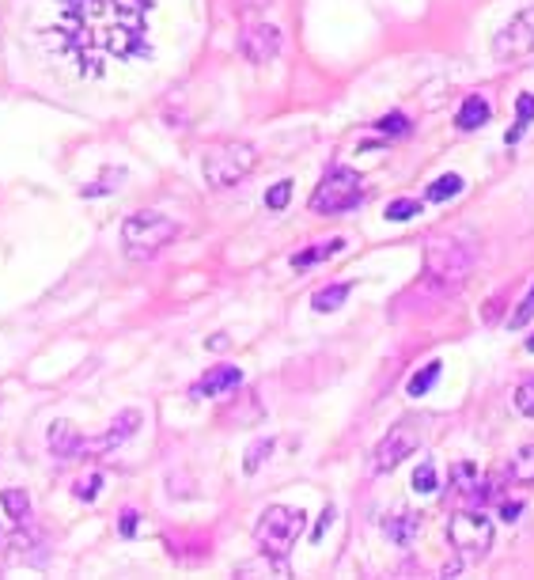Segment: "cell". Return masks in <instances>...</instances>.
<instances>
[{
	"label": "cell",
	"mask_w": 534,
	"mask_h": 580,
	"mask_svg": "<svg viewBox=\"0 0 534 580\" xmlns=\"http://www.w3.org/2000/svg\"><path fill=\"white\" fill-rule=\"evenodd\" d=\"M148 12L152 0H58L42 27L46 54L72 77L103 80L152 54Z\"/></svg>",
	"instance_id": "obj_1"
},
{
	"label": "cell",
	"mask_w": 534,
	"mask_h": 580,
	"mask_svg": "<svg viewBox=\"0 0 534 580\" xmlns=\"http://www.w3.org/2000/svg\"><path fill=\"white\" fill-rule=\"evenodd\" d=\"M137 425H141V410H121L103 437L88 440L76 433L68 421H54L49 425V451H54L58 459H99V456H110L118 444L130 440L137 433Z\"/></svg>",
	"instance_id": "obj_2"
},
{
	"label": "cell",
	"mask_w": 534,
	"mask_h": 580,
	"mask_svg": "<svg viewBox=\"0 0 534 580\" xmlns=\"http://www.w3.org/2000/svg\"><path fill=\"white\" fill-rule=\"evenodd\" d=\"M178 220L163 216V213H152V209H141V213H130L121 220V243H125V255L130 258H156L163 247H171L178 239Z\"/></svg>",
	"instance_id": "obj_3"
},
{
	"label": "cell",
	"mask_w": 534,
	"mask_h": 580,
	"mask_svg": "<svg viewBox=\"0 0 534 580\" xmlns=\"http://www.w3.org/2000/svg\"><path fill=\"white\" fill-rule=\"evenodd\" d=\"M474 269V247L459 239H432L428 243V262H424V281L436 292H455Z\"/></svg>",
	"instance_id": "obj_4"
},
{
	"label": "cell",
	"mask_w": 534,
	"mask_h": 580,
	"mask_svg": "<svg viewBox=\"0 0 534 580\" xmlns=\"http://www.w3.org/2000/svg\"><path fill=\"white\" fill-rule=\"evenodd\" d=\"M303 527H308V512L303 509H288V504H269L262 512L258 527H254V543H258L262 554H273V558H288L292 546L299 543Z\"/></svg>",
	"instance_id": "obj_5"
},
{
	"label": "cell",
	"mask_w": 534,
	"mask_h": 580,
	"mask_svg": "<svg viewBox=\"0 0 534 580\" xmlns=\"http://www.w3.org/2000/svg\"><path fill=\"white\" fill-rule=\"evenodd\" d=\"M254 167H258V153H254V144H246V141H224V144L209 148L205 163H201V171H205V183L213 190L239 186Z\"/></svg>",
	"instance_id": "obj_6"
},
{
	"label": "cell",
	"mask_w": 534,
	"mask_h": 580,
	"mask_svg": "<svg viewBox=\"0 0 534 580\" xmlns=\"http://www.w3.org/2000/svg\"><path fill=\"white\" fill-rule=\"evenodd\" d=\"M364 201V179L352 167H330L322 183L311 194V213L319 216H341Z\"/></svg>",
	"instance_id": "obj_7"
},
{
	"label": "cell",
	"mask_w": 534,
	"mask_h": 580,
	"mask_svg": "<svg viewBox=\"0 0 534 580\" xmlns=\"http://www.w3.org/2000/svg\"><path fill=\"white\" fill-rule=\"evenodd\" d=\"M447 539H451L455 554H459L463 562H481L493 546V520L486 512H477V509H463V512L451 516Z\"/></svg>",
	"instance_id": "obj_8"
},
{
	"label": "cell",
	"mask_w": 534,
	"mask_h": 580,
	"mask_svg": "<svg viewBox=\"0 0 534 580\" xmlns=\"http://www.w3.org/2000/svg\"><path fill=\"white\" fill-rule=\"evenodd\" d=\"M534 54V5L516 12L504 27L493 35V58L504 65H516Z\"/></svg>",
	"instance_id": "obj_9"
},
{
	"label": "cell",
	"mask_w": 534,
	"mask_h": 580,
	"mask_svg": "<svg viewBox=\"0 0 534 580\" xmlns=\"http://www.w3.org/2000/svg\"><path fill=\"white\" fill-rule=\"evenodd\" d=\"M417 448H421V433H417V425H410V421L391 425V433H387L383 440H379V448H375V470H379V474H391L398 463L410 459Z\"/></svg>",
	"instance_id": "obj_10"
},
{
	"label": "cell",
	"mask_w": 534,
	"mask_h": 580,
	"mask_svg": "<svg viewBox=\"0 0 534 580\" xmlns=\"http://www.w3.org/2000/svg\"><path fill=\"white\" fill-rule=\"evenodd\" d=\"M239 54L250 61V65H266L281 54V31L273 23H254L239 35Z\"/></svg>",
	"instance_id": "obj_11"
},
{
	"label": "cell",
	"mask_w": 534,
	"mask_h": 580,
	"mask_svg": "<svg viewBox=\"0 0 534 580\" xmlns=\"http://www.w3.org/2000/svg\"><path fill=\"white\" fill-rule=\"evenodd\" d=\"M239 384H243V372H239L236 364H216V368H209V372L190 387V395H194V398H216V395H224V391H236Z\"/></svg>",
	"instance_id": "obj_12"
},
{
	"label": "cell",
	"mask_w": 534,
	"mask_h": 580,
	"mask_svg": "<svg viewBox=\"0 0 534 580\" xmlns=\"http://www.w3.org/2000/svg\"><path fill=\"white\" fill-rule=\"evenodd\" d=\"M489 114H493L489 99H481V95H466V99H463V107H459V114H455V125H459L463 133H474V130H481V125L489 121Z\"/></svg>",
	"instance_id": "obj_13"
},
{
	"label": "cell",
	"mask_w": 534,
	"mask_h": 580,
	"mask_svg": "<svg viewBox=\"0 0 534 580\" xmlns=\"http://www.w3.org/2000/svg\"><path fill=\"white\" fill-rule=\"evenodd\" d=\"M451 486H455V493H459V497L486 501V486H481V478H477V470L470 463H459V467L451 470Z\"/></svg>",
	"instance_id": "obj_14"
},
{
	"label": "cell",
	"mask_w": 534,
	"mask_h": 580,
	"mask_svg": "<svg viewBox=\"0 0 534 580\" xmlns=\"http://www.w3.org/2000/svg\"><path fill=\"white\" fill-rule=\"evenodd\" d=\"M530 121H534V95H530V91H523V95L516 99V121H512V130L504 133V144H508V148L519 144V141H523V133L530 130Z\"/></svg>",
	"instance_id": "obj_15"
},
{
	"label": "cell",
	"mask_w": 534,
	"mask_h": 580,
	"mask_svg": "<svg viewBox=\"0 0 534 580\" xmlns=\"http://www.w3.org/2000/svg\"><path fill=\"white\" fill-rule=\"evenodd\" d=\"M383 527H387V535H391L398 546H414V535H417V527H421V516H417V512H398V516H391Z\"/></svg>",
	"instance_id": "obj_16"
},
{
	"label": "cell",
	"mask_w": 534,
	"mask_h": 580,
	"mask_svg": "<svg viewBox=\"0 0 534 580\" xmlns=\"http://www.w3.org/2000/svg\"><path fill=\"white\" fill-rule=\"evenodd\" d=\"M508 478H512L516 486H534V444H523L512 463H508Z\"/></svg>",
	"instance_id": "obj_17"
},
{
	"label": "cell",
	"mask_w": 534,
	"mask_h": 580,
	"mask_svg": "<svg viewBox=\"0 0 534 580\" xmlns=\"http://www.w3.org/2000/svg\"><path fill=\"white\" fill-rule=\"evenodd\" d=\"M341 250H345V239H330V243H319V247H308V250H296L292 266H296V269H308V266H315V262H322V258L341 255Z\"/></svg>",
	"instance_id": "obj_18"
},
{
	"label": "cell",
	"mask_w": 534,
	"mask_h": 580,
	"mask_svg": "<svg viewBox=\"0 0 534 580\" xmlns=\"http://www.w3.org/2000/svg\"><path fill=\"white\" fill-rule=\"evenodd\" d=\"M349 292H352V285H326V289H319V292L311 296V308H315L319 315H330V311H338V308L345 304Z\"/></svg>",
	"instance_id": "obj_19"
},
{
	"label": "cell",
	"mask_w": 534,
	"mask_h": 580,
	"mask_svg": "<svg viewBox=\"0 0 534 580\" xmlns=\"http://www.w3.org/2000/svg\"><path fill=\"white\" fill-rule=\"evenodd\" d=\"M440 372H444V364H440V361H428V364H424L421 372H414V375H410V384H405V395H414V398L428 395L432 387H436Z\"/></svg>",
	"instance_id": "obj_20"
},
{
	"label": "cell",
	"mask_w": 534,
	"mask_h": 580,
	"mask_svg": "<svg viewBox=\"0 0 534 580\" xmlns=\"http://www.w3.org/2000/svg\"><path fill=\"white\" fill-rule=\"evenodd\" d=\"M463 186H466L463 174H440V179L424 190V197H428V201H451L455 194H463Z\"/></svg>",
	"instance_id": "obj_21"
},
{
	"label": "cell",
	"mask_w": 534,
	"mask_h": 580,
	"mask_svg": "<svg viewBox=\"0 0 534 580\" xmlns=\"http://www.w3.org/2000/svg\"><path fill=\"white\" fill-rule=\"evenodd\" d=\"M0 504H5V512H8L12 520H27V512H31L27 490H5V493H0Z\"/></svg>",
	"instance_id": "obj_22"
},
{
	"label": "cell",
	"mask_w": 534,
	"mask_h": 580,
	"mask_svg": "<svg viewBox=\"0 0 534 580\" xmlns=\"http://www.w3.org/2000/svg\"><path fill=\"white\" fill-rule=\"evenodd\" d=\"M375 130L387 133V137H405V133L414 130V125H410V118H405L402 111H391V114H383V118L375 121Z\"/></svg>",
	"instance_id": "obj_23"
},
{
	"label": "cell",
	"mask_w": 534,
	"mask_h": 580,
	"mask_svg": "<svg viewBox=\"0 0 534 580\" xmlns=\"http://www.w3.org/2000/svg\"><path fill=\"white\" fill-rule=\"evenodd\" d=\"M421 213V201H414V197H398V201H391L387 206V220H394V224H402V220H414Z\"/></svg>",
	"instance_id": "obj_24"
},
{
	"label": "cell",
	"mask_w": 534,
	"mask_h": 580,
	"mask_svg": "<svg viewBox=\"0 0 534 580\" xmlns=\"http://www.w3.org/2000/svg\"><path fill=\"white\" fill-rule=\"evenodd\" d=\"M273 448H277V444H273L269 437H266V440H258V444H254V448L246 451V463H243V470H246V474H254V470H258V467H262V463L273 456Z\"/></svg>",
	"instance_id": "obj_25"
},
{
	"label": "cell",
	"mask_w": 534,
	"mask_h": 580,
	"mask_svg": "<svg viewBox=\"0 0 534 580\" xmlns=\"http://www.w3.org/2000/svg\"><path fill=\"white\" fill-rule=\"evenodd\" d=\"M414 490H417V493H436V490H440V482H436V467H432L428 459L414 470Z\"/></svg>",
	"instance_id": "obj_26"
},
{
	"label": "cell",
	"mask_w": 534,
	"mask_h": 580,
	"mask_svg": "<svg viewBox=\"0 0 534 580\" xmlns=\"http://www.w3.org/2000/svg\"><path fill=\"white\" fill-rule=\"evenodd\" d=\"M288 201H292V179H281V183H277V186L266 194V206H269L273 213H281Z\"/></svg>",
	"instance_id": "obj_27"
},
{
	"label": "cell",
	"mask_w": 534,
	"mask_h": 580,
	"mask_svg": "<svg viewBox=\"0 0 534 580\" xmlns=\"http://www.w3.org/2000/svg\"><path fill=\"white\" fill-rule=\"evenodd\" d=\"M534 319V285H530V292L523 296V304L512 311V319H508V326H512V331H523V326Z\"/></svg>",
	"instance_id": "obj_28"
},
{
	"label": "cell",
	"mask_w": 534,
	"mask_h": 580,
	"mask_svg": "<svg viewBox=\"0 0 534 580\" xmlns=\"http://www.w3.org/2000/svg\"><path fill=\"white\" fill-rule=\"evenodd\" d=\"M516 410H519L523 417H534V380H523V384L516 387Z\"/></svg>",
	"instance_id": "obj_29"
},
{
	"label": "cell",
	"mask_w": 534,
	"mask_h": 580,
	"mask_svg": "<svg viewBox=\"0 0 534 580\" xmlns=\"http://www.w3.org/2000/svg\"><path fill=\"white\" fill-rule=\"evenodd\" d=\"M99 486H103V474H91V478H84V482H76L72 493L80 497V501H95V497H99Z\"/></svg>",
	"instance_id": "obj_30"
},
{
	"label": "cell",
	"mask_w": 534,
	"mask_h": 580,
	"mask_svg": "<svg viewBox=\"0 0 534 580\" xmlns=\"http://www.w3.org/2000/svg\"><path fill=\"white\" fill-rule=\"evenodd\" d=\"M137 523H141V512H137V509H125V512H121V523H118V532H121L125 539H133V535H137Z\"/></svg>",
	"instance_id": "obj_31"
},
{
	"label": "cell",
	"mask_w": 534,
	"mask_h": 580,
	"mask_svg": "<svg viewBox=\"0 0 534 580\" xmlns=\"http://www.w3.org/2000/svg\"><path fill=\"white\" fill-rule=\"evenodd\" d=\"M114 179H121V171H103V183H99V186H84L80 194H84V197H95V194H107V190H114Z\"/></svg>",
	"instance_id": "obj_32"
},
{
	"label": "cell",
	"mask_w": 534,
	"mask_h": 580,
	"mask_svg": "<svg viewBox=\"0 0 534 580\" xmlns=\"http://www.w3.org/2000/svg\"><path fill=\"white\" fill-rule=\"evenodd\" d=\"M519 512H523V501H504V504H500V516H504L508 523H516Z\"/></svg>",
	"instance_id": "obj_33"
},
{
	"label": "cell",
	"mask_w": 534,
	"mask_h": 580,
	"mask_svg": "<svg viewBox=\"0 0 534 580\" xmlns=\"http://www.w3.org/2000/svg\"><path fill=\"white\" fill-rule=\"evenodd\" d=\"M330 523H334V509H326V512H322V523L315 527V539H322V532H326Z\"/></svg>",
	"instance_id": "obj_34"
},
{
	"label": "cell",
	"mask_w": 534,
	"mask_h": 580,
	"mask_svg": "<svg viewBox=\"0 0 534 580\" xmlns=\"http://www.w3.org/2000/svg\"><path fill=\"white\" fill-rule=\"evenodd\" d=\"M527 353H534V338H527Z\"/></svg>",
	"instance_id": "obj_35"
}]
</instances>
